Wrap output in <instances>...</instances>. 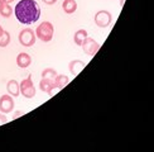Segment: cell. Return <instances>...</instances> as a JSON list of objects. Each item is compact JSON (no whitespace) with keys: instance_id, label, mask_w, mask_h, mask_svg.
Masks as SVG:
<instances>
[{"instance_id":"6da1fadb","label":"cell","mask_w":154,"mask_h":152,"mask_svg":"<svg viewBox=\"0 0 154 152\" xmlns=\"http://www.w3.org/2000/svg\"><path fill=\"white\" fill-rule=\"evenodd\" d=\"M14 14L19 23L29 25L41 17V8L35 0H20L14 8Z\"/></svg>"},{"instance_id":"7a4b0ae2","label":"cell","mask_w":154,"mask_h":152,"mask_svg":"<svg viewBox=\"0 0 154 152\" xmlns=\"http://www.w3.org/2000/svg\"><path fill=\"white\" fill-rule=\"evenodd\" d=\"M54 34V27L51 22H42L35 29V37L42 42L52 41Z\"/></svg>"},{"instance_id":"3957f363","label":"cell","mask_w":154,"mask_h":152,"mask_svg":"<svg viewBox=\"0 0 154 152\" xmlns=\"http://www.w3.org/2000/svg\"><path fill=\"white\" fill-rule=\"evenodd\" d=\"M19 86H20V94L24 98L32 99V98L35 97L37 90H35V86L33 84V80H32V75H28L27 78L19 84Z\"/></svg>"},{"instance_id":"277c9868","label":"cell","mask_w":154,"mask_h":152,"mask_svg":"<svg viewBox=\"0 0 154 152\" xmlns=\"http://www.w3.org/2000/svg\"><path fill=\"white\" fill-rule=\"evenodd\" d=\"M35 32L32 28H24L19 33V43L24 47H32L35 43Z\"/></svg>"},{"instance_id":"5b68a950","label":"cell","mask_w":154,"mask_h":152,"mask_svg":"<svg viewBox=\"0 0 154 152\" xmlns=\"http://www.w3.org/2000/svg\"><path fill=\"white\" fill-rule=\"evenodd\" d=\"M112 22V15L107 10H99L95 14V24L99 28H107Z\"/></svg>"},{"instance_id":"8992f818","label":"cell","mask_w":154,"mask_h":152,"mask_svg":"<svg viewBox=\"0 0 154 152\" xmlns=\"http://www.w3.org/2000/svg\"><path fill=\"white\" fill-rule=\"evenodd\" d=\"M100 46H101V44L99 42H96L94 38H91V37H87L86 40L83 41V43L81 44L83 52H85L86 55H88V56H94L100 49Z\"/></svg>"},{"instance_id":"52a82bcc","label":"cell","mask_w":154,"mask_h":152,"mask_svg":"<svg viewBox=\"0 0 154 152\" xmlns=\"http://www.w3.org/2000/svg\"><path fill=\"white\" fill-rule=\"evenodd\" d=\"M14 109V98L9 94L0 97V112L4 114H9Z\"/></svg>"},{"instance_id":"ba28073f","label":"cell","mask_w":154,"mask_h":152,"mask_svg":"<svg viewBox=\"0 0 154 152\" xmlns=\"http://www.w3.org/2000/svg\"><path fill=\"white\" fill-rule=\"evenodd\" d=\"M39 89L42 91L47 93L48 95H52V91L56 89V84H54V79H47V78H42V80L39 81Z\"/></svg>"},{"instance_id":"9c48e42d","label":"cell","mask_w":154,"mask_h":152,"mask_svg":"<svg viewBox=\"0 0 154 152\" xmlns=\"http://www.w3.org/2000/svg\"><path fill=\"white\" fill-rule=\"evenodd\" d=\"M86 63L81 61V60H73L68 63V68H69V72H71L73 76H77L80 75V72L82 71L83 68H85Z\"/></svg>"},{"instance_id":"30bf717a","label":"cell","mask_w":154,"mask_h":152,"mask_svg":"<svg viewBox=\"0 0 154 152\" xmlns=\"http://www.w3.org/2000/svg\"><path fill=\"white\" fill-rule=\"evenodd\" d=\"M32 63V57L29 53H25V52H20L17 56V65L18 67L20 68H27L30 66Z\"/></svg>"},{"instance_id":"8fae6325","label":"cell","mask_w":154,"mask_h":152,"mask_svg":"<svg viewBox=\"0 0 154 152\" xmlns=\"http://www.w3.org/2000/svg\"><path fill=\"white\" fill-rule=\"evenodd\" d=\"M6 90H8V94L11 95L13 98L19 97V94H20V86H19V82L17 80H9L8 84H6Z\"/></svg>"},{"instance_id":"7c38bea8","label":"cell","mask_w":154,"mask_h":152,"mask_svg":"<svg viewBox=\"0 0 154 152\" xmlns=\"http://www.w3.org/2000/svg\"><path fill=\"white\" fill-rule=\"evenodd\" d=\"M62 9L66 14H73L77 10V3L76 0H63L62 3Z\"/></svg>"},{"instance_id":"4fadbf2b","label":"cell","mask_w":154,"mask_h":152,"mask_svg":"<svg viewBox=\"0 0 154 152\" xmlns=\"http://www.w3.org/2000/svg\"><path fill=\"white\" fill-rule=\"evenodd\" d=\"M87 37H88V34H87L86 29H79L73 36V42L76 43V46H81Z\"/></svg>"},{"instance_id":"5bb4252c","label":"cell","mask_w":154,"mask_h":152,"mask_svg":"<svg viewBox=\"0 0 154 152\" xmlns=\"http://www.w3.org/2000/svg\"><path fill=\"white\" fill-rule=\"evenodd\" d=\"M69 82V78L66 75H57L54 79V84L57 89H63Z\"/></svg>"},{"instance_id":"9a60e30c","label":"cell","mask_w":154,"mask_h":152,"mask_svg":"<svg viewBox=\"0 0 154 152\" xmlns=\"http://www.w3.org/2000/svg\"><path fill=\"white\" fill-rule=\"evenodd\" d=\"M10 43V33L8 30H4L0 36V47H6Z\"/></svg>"},{"instance_id":"2e32d148","label":"cell","mask_w":154,"mask_h":152,"mask_svg":"<svg viewBox=\"0 0 154 152\" xmlns=\"http://www.w3.org/2000/svg\"><path fill=\"white\" fill-rule=\"evenodd\" d=\"M58 75L57 71L52 67H47L42 71V78H47V79H56V76Z\"/></svg>"},{"instance_id":"e0dca14e","label":"cell","mask_w":154,"mask_h":152,"mask_svg":"<svg viewBox=\"0 0 154 152\" xmlns=\"http://www.w3.org/2000/svg\"><path fill=\"white\" fill-rule=\"evenodd\" d=\"M13 13H14V9H13L9 4H5L3 6V9L0 10V15L4 17V18H10L13 15Z\"/></svg>"},{"instance_id":"ac0fdd59","label":"cell","mask_w":154,"mask_h":152,"mask_svg":"<svg viewBox=\"0 0 154 152\" xmlns=\"http://www.w3.org/2000/svg\"><path fill=\"white\" fill-rule=\"evenodd\" d=\"M6 122H8V118L5 117V114H4V113L0 112V125H2V124H5Z\"/></svg>"},{"instance_id":"d6986e66","label":"cell","mask_w":154,"mask_h":152,"mask_svg":"<svg viewBox=\"0 0 154 152\" xmlns=\"http://www.w3.org/2000/svg\"><path fill=\"white\" fill-rule=\"evenodd\" d=\"M42 2L46 4V5H53L57 3V0H42Z\"/></svg>"},{"instance_id":"ffe728a7","label":"cell","mask_w":154,"mask_h":152,"mask_svg":"<svg viewBox=\"0 0 154 152\" xmlns=\"http://www.w3.org/2000/svg\"><path fill=\"white\" fill-rule=\"evenodd\" d=\"M22 114H23V112H20V110L15 112V114H14V117H13V119H17V118H19V116H22Z\"/></svg>"},{"instance_id":"44dd1931","label":"cell","mask_w":154,"mask_h":152,"mask_svg":"<svg viewBox=\"0 0 154 152\" xmlns=\"http://www.w3.org/2000/svg\"><path fill=\"white\" fill-rule=\"evenodd\" d=\"M5 4H6V3H4V0H0V10L3 9V6H4Z\"/></svg>"},{"instance_id":"7402d4cb","label":"cell","mask_w":154,"mask_h":152,"mask_svg":"<svg viewBox=\"0 0 154 152\" xmlns=\"http://www.w3.org/2000/svg\"><path fill=\"white\" fill-rule=\"evenodd\" d=\"M13 2H14V0H4V3H6V4H10Z\"/></svg>"},{"instance_id":"603a6c76","label":"cell","mask_w":154,"mask_h":152,"mask_svg":"<svg viewBox=\"0 0 154 152\" xmlns=\"http://www.w3.org/2000/svg\"><path fill=\"white\" fill-rule=\"evenodd\" d=\"M3 32H4V29H3V27H2V25H0V36H2V33H3Z\"/></svg>"},{"instance_id":"cb8c5ba5","label":"cell","mask_w":154,"mask_h":152,"mask_svg":"<svg viewBox=\"0 0 154 152\" xmlns=\"http://www.w3.org/2000/svg\"><path fill=\"white\" fill-rule=\"evenodd\" d=\"M124 2H125V0H121V2H120V5H124Z\"/></svg>"}]
</instances>
